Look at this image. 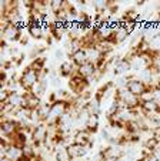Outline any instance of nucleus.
<instances>
[{"label":"nucleus","instance_id":"obj_7","mask_svg":"<svg viewBox=\"0 0 160 161\" xmlns=\"http://www.w3.org/2000/svg\"><path fill=\"white\" fill-rule=\"evenodd\" d=\"M59 71H60V76L62 77H72L74 74L73 71V64L70 61H62L60 63V67H59Z\"/></svg>","mask_w":160,"mask_h":161},{"label":"nucleus","instance_id":"obj_4","mask_svg":"<svg viewBox=\"0 0 160 161\" xmlns=\"http://www.w3.org/2000/svg\"><path fill=\"white\" fill-rule=\"evenodd\" d=\"M96 71H99L97 70V67H96V64L94 63H92V61H87V63H84L83 66H80V67H77V74L80 76V77H83V79H90V77H93L94 74H96Z\"/></svg>","mask_w":160,"mask_h":161},{"label":"nucleus","instance_id":"obj_5","mask_svg":"<svg viewBox=\"0 0 160 161\" xmlns=\"http://www.w3.org/2000/svg\"><path fill=\"white\" fill-rule=\"evenodd\" d=\"M27 32L30 34V37H33L35 40H42L43 34H44V29H43V23H33L27 26Z\"/></svg>","mask_w":160,"mask_h":161},{"label":"nucleus","instance_id":"obj_8","mask_svg":"<svg viewBox=\"0 0 160 161\" xmlns=\"http://www.w3.org/2000/svg\"><path fill=\"white\" fill-rule=\"evenodd\" d=\"M54 56H56V59L57 60H62V59H64V51L63 50H56V53H54Z\"/></svg>","mask_w":160,"mask_h":161},{"label":"nucleus","instance_id":"obj_6","mask_svg":"<svg viewBox=\"0 0 160 161\" xmlns=\"http://www.w3.org/2000/svg\"><path fill=\"white\" fill-rule=\"evenodd\" d=\"M84 130H87L90 134H94L99 131V115L97 114H90Z\"/></svg>","mask_w":160,"mask_h":161},{"label":"nucleus","instance_id":"obj_2","mask_svg":"<svg viewBox=\"0 0 160 161\" xmlns=\"http://www.w3.org/2000/svg\"><path fill=\"white\" fill-rule=\"evenodd\" d=\"M131 70V60L126 56L120 60H117L113 66V73L116 76H121V74H127Z\"/></svg>","mask_w":160,"mask_h":161},{"label":"nucleus","instance_id":"obj_1","mask_svg":"<svg viewBox=\"0 0 160 161\" xmlns=\"http://www.w3.org/2000/svg\"><path fill=\"white\" fill-rule=\"evenodd\" d=\"M40 79H42V73L37 71V70H35L32 66H27L26 70L20 74V77H19L17 81H19V84H20V87L23 90H26L27 93H30L35 88V86L40 81Z\"/></svg>","mask_w":160,"mask_h":161},{"label":"nucleus","instance_id":"obj_3","mask_svg":"<svg viewBox=\"0 0 160 161\" xmlns=\"http://www.w3.org/2000/svg\"><path fill=\"white\" fill-rule=\"evenodd\" d=\"M69 57L72 59V63L76 66V67H80L83 66L84 63H87V51L86 49H82V47H77L72 54H69Z\"/></svg>","mask_w":160,"mask_h":161}]
</instances>
